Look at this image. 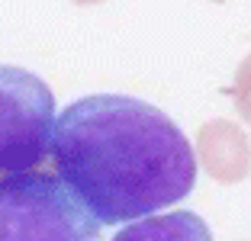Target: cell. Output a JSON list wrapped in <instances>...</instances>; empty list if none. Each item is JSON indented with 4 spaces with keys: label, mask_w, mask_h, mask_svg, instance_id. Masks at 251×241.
Segmentation results:
<instances>
[{
    "label": "cell",
    "mask_w": 251,
    "mask_h": 241,
    "mask_svg": "<svg viewBox=\"0 0 251 241\" xmlns=\"http://www.w3.org/2000/svg\"><path fill=\"white\" fill-rule=\"evenodd\" d=\"M197 164L216 183H242L251 174V139L232 119H209L197 132Z\"/></svg>",
    "instance_id": "obj_4"
},
{
    "label": "cell",
    "mask_w": 251,
    "mask_h": 241,
    "mask_svg": "<svg viewBox=\"0 0 251 241\" xmlns=\"http://www.w3.org/2000/svg\"><path fill=\"white\" fill-rule=\"evenodd\" d=\"M55 94L42 77L0 65V177L29 174L52 158Z\"/></svg>",
    "instance_id": "obj_3"
},
{
    "label": "cell",
    "mask_w": 251,
    "mask_h": 241,
    "mask_svg": "<svg viewBox=\"0 0 251 241\" xmlns=\"http://www.w3.org/2000/svg\"><path fill=\"white\" fill-rule=\"evenodd\" d=\"M74 3H81V7H90V3H103V0H74Z\"/></svg>",
    "instance_id": "obj_7"
},
{
    "label": "cell",
    "mask_w": 251,
    "mask_h": 241,
    "mask_svg": "<svg viewBox=\"0 0 251 241\" xmlns=\"http://www.w3.org/2000/svg\"><path fill=\"white\" fill-rule=\"evenodd\" d=\"M52 164L100 225L148 219L197 180V151L177 122L123 94L74 100L55 122Z\"/></svg>",
    "instance_id": "obj_1"
},
{
    "label": "cell",
    "mask_w": 251,
    "mask_h": 241,
    "mask_svg": "<svg viewBox=\"0 0 251 241\" xmlns=\"http://www.w3.org/2000/svg\"><path fill=\"white\" fill-rule=\"evenodd\" d=\"M229 96H232V103H235L238 116L251 125V51L242 58V65L235 68V77H232Z\"/></svg>",
    "instance_id": "obj_6"
},
{
    "label": "cell",
    "mask_w": 251,
    "mask_h": 241,
    "mask_svg": "<svg viewBox=\"0 0 251 241\" xmlns=\"http://www.w3.org/2000/svg\"><path fill=\"white\" fill-rule=\"evenodd\" d=\"M113 241H213V232L197 212L174 209L129 222L123 232H116Z\"/></svg>",
    "instance_id": "obj_5"
},
{
    "label": "cell",
    "mask_w": 251,
    "mask_h": 241,
    "mask_svg": "<svg viewBox=\"0 0 251 241\" xmlns=\"http://www.w3.org/2000/svg\"><path fill=\"white\" fill-rule=\"evenodd\" d=\"M0 241H100V222L58 174L0 177Z\"/></svg>",
    "instance_id": "obj_2"
}]
</instances>
